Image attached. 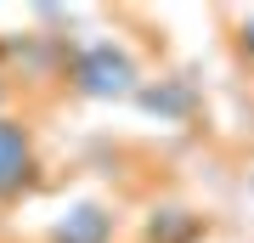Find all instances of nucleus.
<instances>
[{
	"instance_id": "nucleus-1",
	"label": "nucleus",
	"mask_w": 254,
	"mask_h": 243,
	"mask_svg": "<svg viewBox=\"0 0 254 243\" xmlns=\"http://www.w3.org/2000/svg\"><path fill=\"white\" fill-rule=\"evenodd\" d=\"M68 80H73L79 96H91V102H113V96H136V90H141L136 57H130L125 45H113V40L79 45L73 63H68Z\"/></svg>"
},
{
	"instance_id": "nucleus-5",
	"label": "nucleus",
	"mask_w": 254,
	"mask_h": 243,
	"mask_svg": "<svg viewBox=\"0 0 254 243\" xmlns=\"http://www.w3.org/2000/svg\"><path fill=\"white\" fill-rule=\"evenodd\" d=\"M136 96H141V108H153V113H187L192 108L187 85H153V90H136Z\"/></svg>"
},
{
	"instance_id": "nucleus-3",
	"label": "nucleus",
	"mask_w": 254,
	"mask_h": 243,
	"mask_svg": "<svg viewBox=\"0 0 254 243\" xmlns=\"http://www.w3.org/2000/svg\"><path fill=\"white\" fill-rule=\"evenodd\" d=\"M51 243H113V215L102 204H73L51 226Z\"/></svg>"
},
{
	"instance_id": "nucleus-2",
	"label": "nucleus",
	"mask_w": 254,
	"mask_h": 243,
	"mask_svg": "<svg viewBox=\"0 0 254 243\" xmlns=\"http://www.w3.org/2000/svg\"><path fill=\"white\" fill-rule=\"evenodd\" d=\"M28 175H34V136H28L23 119H6V113H0V198L23 192Z\"/></svg>"
},
{
	"instance_id": "nucleus-7",
	"label": "nucleus",
	"mask_w": 254,
	"mask_h": 243,
	"mask_svg": "<svg viewBox=\"0 0 254 243\" xmlns=\"http://www.w3.org/2000/svg\"><path fill=\"white\" fill-rule=\"evenodd\" d=\"M0 90H6V85H0Z\"/></svg>"
},
{
	"instance_id": "nucleus-6",
	"label": "nucleus",
	"mask_w": 254,
	"mask_h": 243,
	"mask_svg": "<svg viewBox=\"0 0 254 243\" xmlns=\"http://www.w3.org/2000/svg\"><path fill=\"white\" fill-rule=\"evenodd\" d=\"M237 45H243V51L254 57V11H249V17H243V28H237Z\"/></svg>"
},
{
	"instance_id": "nucleus-4",
	"label": "nucleus",
	"mask_w": 254,
	"mask_h": 243,
	"mask_svg": "<svg viewBox=\"0 0 254 243\" xmlns=\"http://www.w3.org/2000/svg\"><path fill=\"white\" fill-rule=\"evenodd\" d=\"M192 232H198V221H192L187 209H158V215L147 221V238L153 243H187Z\"/></svg>"
}]
</instances>
